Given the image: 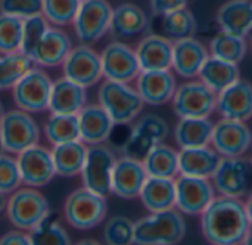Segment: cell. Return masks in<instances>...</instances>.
Segmentation results:
<instances>
[{"instance_id":"cell-1","label":"cell","mask_w":252,"mask_h":245,"mask_svg":"<svg viewBox=\"0 0 252 245\" xmlns=\"http://www.w3.org/2000/svg\"><path fill=\"white\" fill-rule=\"evenodd\" d=\"M204 238L214 245L244 244L251 223L245 204L238 198L216 197L201 214Z\"/></svg>"},{"instance_id":"cell-2","label":"cell","mask_w":252,"mask_h":245,"mask_svg":"<svg viewBox=\"0 0 252 245\" xmlns=\"http://www.w3.org/2000/svg\"><path fill=\"white\" fill-rule=\"evenodd\" d=\"M186 237V222L183 213L176 207L151 213L134 222V240L137 245H176Z\"/></svg>"},{"instance_id":"cell-3","label":"cell","mask_w":252,"mask_h":245,"mask_svg":"<svg viewBox=\"0 0 252 245\" xmlns=\"http://www.w3.org/2000/svg\"><path fill=\"white\" fill-rule=\"evenodd\" d=\"M108 214L106 197L86 186L72 191L63 204L66 223L77 231H90L99 226Z\"/></svg>"},{"instance_id":"cell-4","label":"cell","mask_w":252,"mask_h":245,"mask_svg":"<svg viewBox=\"0 0 252 245\" xmlns=\"http://www.w3.org/2000/svg\"><path fill=\"white\" fill-rule=\"evenodd\" d=\"M97 101L117 126H124L137 118L143 109V99L128 83L105 80L97 90Z\"/></svg>"},{"instance_id":"cell-5","label":"cell","mask_w":252,"mask_h":245,"mask_svg":"<svg viewBox=\"0 0 252 245\" xmlns=\"http://www.w3.org/2000/svg\"><path fill=\"white\" fill-rule=\"evenodd\" d=\"M6 216L12 226L31 232L50 216L49 201L37 188H18L7 198Z\"/></svg>"},{"instance_id":"cell-6","label":"cell","mask_w":252,"mask_h":245,"mask_svg":"<svg viewBox=\"0 0 252 245\" xmlns=\"http://www.w3.org/2000/svg\"><path fill=\"white\" fill-rule=\"evenodd\" d=\"M53 81L41 67H32L12 87V96L16 108L30 114L49 109V101Z\"/></svg>"},{"instance_id":"cell-7","label":"cell","mask_w":252,"mask_h":245,"mask_svg":"<svg viewBox=\"0 0 252 245\" xmlns=\"http://www.w3.org/2000/svg\"><path fill=\"white\" fill-rule=\"evenodd\" d=\"M0 136L4 151L18 155L24 149L38 143L40 127L30 112L16 108L1 115Z\"/></svg>"},{"instance_id":"cell-8","label":"cell","mask_w":252,"mask_h":245,"mask_svg":"<svg viewBox=\"0 0 252 245\" xmlns=\"http://www.w3.org/2000/svg\"><path fill=\"white\" fill-rule=\"evenodd\" d=\"M213 185L223 197L244 198L252 191V163L244 157H221Z\"/></svg>"},{"instance_id":"cell-9","label":"cell","mask_w":252,"mask_h":245,"mask_svg":"<svg viewBox=\"0 0 252 245\" xmlns=\"http://www.w3.org/2000/svg\"><path fill=\"white\" fill-rule=\"evenodd\" d=\"M171 102L179 118L210 117L217 109V93L204 81L190 78L177 87Z\"/></svg>"},{"instance_id":"cell-10","label":"cell","mask_w":252,"mask_h":245,"mask_svg":"<svg viewBox=\"0 0 252 245\" xmlns=\"http://www.w3.org/2000/svg\"><path fill=\"white\" fill-rule=\"evenodd\" d=\"M170 133L167 121L155 114H148L137 120L123 145V154L143 161L152 148L162 143Z\"/></svg>"},{"instance_id":"cell-11","label":"cell","mask_w":252,"mask_h":245,"mask_svg":"<svg viewBox=\"0 0 252 245\" xmlns=\"http://www.w3.org/2000/svg\"><path fill=\"white\" fill-rule=\"evenodd\" d=\"M112 10L108 0H81L72 22L77 38L86 44L99 41L109 31Z\"/></svg>"},{"instance_id":"cell-12","label":"cell","mask_w":252,"mask_h":245,"mask_svg":"<svg viewBox=\"0 0 252 245\" xmlns=\"http://www.w3.org/2000/svg\"><path fill=\"white\" fill-rule=\"evenodd\" d=\"M62 72L68 80L86 89L92 87L103 78L100 55L90 44L81 43L68 53L62 64Z\"/></svg>"},{"instance_id":"cell-13","label":"cell","mask_w":252,"mask_h":245,"mask_svg":"<svg viewBox=\"0 0 252 245\" xmlns=\"http://www.w3.org/2000/svg\"><path fill=\"white\" fill-rule=\"evenodd\" d=\"M216 198L210 179L179 175L176 179V209L186 216H201Z\"/></svg>"},{"instance_id":"cell-14","label":"cell","mask_w":252,"mask_h":245,"mask_svg":"<svg viewBox=\"0 0 252 245\" xmlns=\"http://www.w3.org/2000/svg\"><path fill=\"white\" fill-rule=\"evenodd\" d=\"M115 155L114 152L106 148L103 143L100 145H90L87 149V157L81 170V180L83 186L108 197L111 191V179L112 170L115 166Z\"/></svg>"},{"instance_id":"cell-15","label":"cell","mask_w":252,"mask_h":245,"mask_svg":"<svg viewBox=\"0 0 252 245\" xmlns=\"http://www.w3.org/2000/svg\"><path fill=\"white\" fill-rule=\"evenodd\" d=\"M100 59L105 80L130 84L131 81H136L142 71L136 49L123 41H112L106 44L100 53Z\"/></svg>"},{"instance_id":"cell-16","label":"cell","mask_w":252,"mask_h":245,"mask_svg":"<svg viewBox=\"0 0 252 245\" xmlns=\"http://www.w3.org/2000/svg\"><path fill=\"white\" fill-rule=\"evenodd\" d=\"M213 148L221 157H244L252 146V132L245 121L221 118L214 124Z\"/></svg>"},{"instance_id":"cell-17","label":"cell","mask_w":252,"mask_h":245,"mask_svg":"<svg viewBox=\"0 0 252 245\" xmlns=\"http://www.w3.org/2000/svg\"><path fill=\"white\" fill-rule=\"evenodd\" d=\"M22 183L31 188H43L49 185L56 176L50 149L41 145H32L16 157Z\"/></svg>"},{"instance_id":"cell-18","label":"cell","mask_w":252,"mask_h":245,"mask_svg":"<svg viewBox=\"0 0 252 245\" xmlns=\"http://www.w3.org/2000/svg\"><path fill=\"white\" fill-rule=\"evenodd\" d=\"M148 179L143 161L123 155L115 161L111 179V191L123 200L139 198Z\"/></svg>"},{"instance_id":"cell-19","label":"cell","mask_w":252,"mask_h":245,"mask_svg":"<svg viewBox=\"0 0 252 245\" xmlns=\"http://www.w3.org/2000/svg\"><path fill=\"white\" fill-rule=\"evenodd\" d=\"M136 90L146 105L159 106L173 101L177 81L171 70L140 71L136 78Z\"/></svg>"},{"instance_id":"cell-20","label":"cell","mask_w":252,"mask_h":245,"mask_svg":"<svg viewBox=\"0 0 252 245\" xmlns=\"http://www.w3.org/2000/svg\"><path fill=\"white\" fill-rule=\"evenodd\" d=\"M217 111L223 118L248 121L252 118V84L239 78L217 95Z\"/></svg>"},{"instance_id":"cell-21","label":"cell","mask_w":252,"mask_h":245,"mask_svg":"<svg viewBox=\"0 0 252 245\" xmlns=\"http://www.w3.org/2000/svg\"><path fill=\"white\" fill-rule=\"evenodd\" d=\"M77 115L80 124V140L86 145L105 143L117 126L100 104L86 105Z\"/></svg>"},{"instance_id":"cell-22","label":"cell","mask_w":252,"mask_h":245,"mask_svg":"<svg viewBox=\"0 0 252 245\" xmlns=\"http://www.w3.org/2000/svg\"><path fill=\"white\" fill-rule=\"evenodd\" d=\"M72 47L74 46L69 35L59 27L53 25L47 28L40 43L34 49L31 58L34 59L35 65L41 68L62 67Z\"/></svg>"},{"instance_id":"cell-23","label":"cell","mask_w":252,"mask_h":245,"mask_svg":"<svg viewBox=\"0 0 252 245\" xmlns=\"http://www.w3.org/2000/svg\"><path fill=\"white\" fill-rule=\"evenodd\" d=\"M210 52L195 37L173 41V70L183 78H195L199 75Z\"/></svg>"},{"instance_id":"cell-24","label":"cell","mask_w":252,"mask_h":245,"mask_svg":"<svg viewBox=\"0 0 252 245\" xmlns=\"http://www.w3.org/2000/svg\"><path fill=\"white\" fill-rule=\"evenodd\" d=\"M136 55L142 71L171 70L173 40H170L165 35L148 34L136 46Z\"/></svg>"},{"instance_id":"cell-25","label":"cell","mask_w":252,"mask_h":245,"mask_svg":"<svg viewBox=\"0 0 252 245\" xmlns=\"http://www.w3.org/2000/svg\"><path fill=\"white\" fill-rule=\"evenodd\" d=\"M221 155L208 145L195 148H182L179 151V170L180 175L211 179L216 173Z\"/></svg>"},{"instance_id":"cell-26","label":"cell","mask_w":252,"mask_h":245,"mask_svg":"<svg viewBox=\"0 0 252 245\" xmlns=\"http://www.w3.org/2000/svg\"><path fill=\"white\" fill-rule=\"evenodd\" d=\"M87 105L86 87L62 77L53 81L49 111L52 114H78Z\"/></svg>"},{"instance_id":"cell-27","label":"cell","mask_w":252,"mask_h":245,"mask_svg":"<svg viewBox=\"0 0 252 245\" xmlns=\"http://www.w3.org/2000/svg\"><path fill=\"white\" fill-rule=\"evenodd\" d=\"M149 19L142 7L133 3H123L112 10L109 33L115 38L136 37L148 30Z\"/></svg>"},{"instance_id":"cell-28","label":"cell","mask_w":252,"mask_h":245,"mask_svg":"<svg viewBox=\"0 0 252 245\" xmlns=\"http://www.w3.org/2000/svg\"><path fill=\"white\" fill-rule=\"evenodd\" d=\"M149 213L164 211L176 207V179L148 176L139 195Z\"/></svg>"},{"instance_id":"cell-29","label":"cell","mask_w":252,"mask_h":245,"mask_svg":"<svg viewBox=\"0 0 252 245\" xmlns=\"http://www.w3.org/2000/svg\"><path fill=\"white\" fill-rule=\"evenodd\" d=\"M89 146L83 140H71L52 145V158L56 175L61 177H75L81 175Z\"/></svg>"},{"instance_id":"cell-30","label":"cell","mask_w":252,"mask_h":245,"mask_svg":"<svg viewBox=\"0 0 252 245\" xmlns=\"http://www.w3.org/2000/svg\"><path fill=\"white\" fill-rule=\"evenodd\" d=\"M217 22L221 30L247 37L252 33V1L227 0L217 12Z\"/></svg>"},{"instance_id":"cell-31","label":"cell","mask_w":252,"mask_h":245,"mask_svg":"<svg viewBox=\"0 0 252 245\" xmlns=\"http://www.w3.org/2000/svg\"><path fill=\"white\" fill-rule=\"evenodd\" d=\"M214 123L210 117H185L179 118L174 129V140L182 148L205 146L211 143Z\"/></svg>"},{"instance_id":"cell-32","label":"cell","mask_w":252,"mask_h":245,"mask_svg":"<svg viewBox=\"0 0 252 245\" xmlns=\"http://www.w3.org/2000/svg\"><path fill=\"white\" fill-rule=\"evenodd\" d=\"M198 77L201 81H204L211 90H214L219 95L230 84L238 81L241 78V72L238 64L227 62L210 55Z\"/></svg>"},{"instance_id":"cell-33","label":"cell","mask_w":252,"mask_h":245,"mask_svg":"<svg viewBox=\"0 0 252 245\" xmlns=\"http://www.w3.org/2000/svg\"><path fill=\"white\" fill-rule=\"evenodd\" d=\"M143 166L148 172V176L174 179L180 175L179 151H176L170 145H165L164 142L158 143L143 158Z\"/></svg>"},{"instance_id":"cell-34","label":"cell","mask_w":252,"mask_h":245,"mask_svg":"<svg viewBox=\"0 0 252 245\" xmlns=\"http://www.w3.org/2000/svg\"><path fill=\"white\" fill-rule=\"evenodd\" d=\"M44 135L50 145L80 139V124L77 114H52L44 123Z\"/></svg>"},{"instance_id":"cell-35","label":"cell","mask_w":252,"mask_h":245,"mask_svg":"<svg viewBox=\"0 0 252 245\" xmlns=\"http://www.w3.org/2000/svg\"><path fill=\"white\" fill-rule=\"evenodd\" d=\"M247 50L248 49L245 37L232 34L224 30L217 33L210 43V55L233 64L242 62L247 55Z\"/></svg>"},{"instance_id":"cell-36","label":"cell","mask_w":252,"mask_h":245,"mask_svg":"<svg viewBox=\"0 0 252 245\" xmlns=\"http://www.w3.org/2000/svg\"><path fill=\"white\" fill-rule=\"evenodd\" d=\"M32 67L34 59L22 52L0 53V90L12 89Z\"/></svg>"},{"instance_id":"cell-37","label":"cell","mask_w":252,"mask_h":245,"mask_svg":"<svg viewBox=\"0 0 252 245\" xmlns=\"http://www.w3.org/2000/svg\"><path fill=\"white\" fill-rule=\"evenodd\" d=\"M162 28L165 37L176 41L188 37H195L198 30V21L188 7H182L162 15Z\"/></svg>"},{"instance_id":"cell-38","label":"cell","mask_w":252,"mask_h":245,"mask_svg":"<svg viewBox=\"0 0 252 245\" xmlns=\"http://www.w3.org/2000/svg\"><path fill=\"white\" fill-rule=\"evenodd\" d=\"M32 245H69L71 238L59 220L52 216L46 217L35 229L30 232Z\"/></svg>"},{"instance_id":"cell-39","label":"cell","mask_w":252,"mask_h":245,"mask_svg":"<svg viewBox=\"0 0 252 245\" xmlns=\"http://www.w3.org/2000/svg\"><path fill=\"white\" fill-rule=\"evenodd\" d=\"M81 0H43L41 13L55 27H65L74 22Z\"/></svg>"},{"instance_id":"cell-40","label":"cell","mask_w":252,"mask_h":245,"mask_svg":"<svg viewBox=\"0 0 252 245\" xmlns=\"http://www.w3.org/2000/svg\"><path fill=\"white\" fill-rule=\"evenodd\" d=\"M24 19L0 12V53L21 52Z\"/></svg>"},{"instance_id":"cell-41","label":"cell","mask_w":252,"mask_h":245,"mask_svg":"<svg viewBox=\"0 0 252 245\" xmlns=\"http://www.w3.org/2000/svg\"><path fill=\"white\" fill-rule=\"evenodd\" d=\"M103 240L108 245H130L134 240V222L124 216H114L103 226Z\"/></svg>"},{"instance_id":"cell-42","label":"cell","mask_w":252,"mask_h":245,"mask_svg":"<svg viewBox=\"0 0 252 245\" xmlns=\"http://www.w3.org/2000/svg\"><path fill=\"white\" fill-rule=\"evenodd\" d=\"M50 27L49 21L44 18L43 13L30 16L24 19L22 27V43H21V52L31 56L37 44L40 43L41 37Z\"/></svg>"},{"instance_id":"cell-43","label":"cell","mask_w":252,"mask_h":245,"mask_svg":"<svg viewBox=\"0 0 252 245\" xmlns=\"http://www.w3.org/2000/svg\"><path fill=\"white\" fill-rule=\"evenodd\" d=\"M22 185V176L16 158L0 154V191L12 194Z\"/></svg>"},{"instance_id":"cell-44","label":"cell","mask_w":252,"mask_h":245,"mask_svg":"<svg viewBox=\"0 0 252 245\" xmlns=\"http://www.w3.org/2000/svg\"><path fill=\"white\" fill-rule=\"evenodd\" d=\"M43 0H0V12L18 18H30L41 13Z\"/></svg>"},{"instance_id":"cell-45","label":"cell","mask_w":252,"mask_h":245,"mask_svg":"<svg viewBox=\"0 0 252 245\" xmlns=\"http://www.w3.org/2000/svg\"><path fill=\"white\" fill-rule=\"evenodd\" d=\"M189 0H149L151 9L155 15H165L173 10L182 9L188 6Z\"/></svg>"},{"instance_id":"cell-46","label":"cell","mask_w":252,"mask_h":245,"mask_svg":"<svg viewBox=\"0 0 252 245\" xmlns=\"http://www.w3.org/2000/svg\"><path fill=\"white\" fill-rule=\"evenodd\" d=\"M0 245H32L30 232L15 228L0 237Z\"/></svg>"},{"instance_id":"cell-47","label":"cell","mask_w":252,"mask_h":245,"mask_svg":"<svg viewBox=\"0 0 252 245\" xmlns=\"http://www.w3.org/2000/svg\"><path fill=\"white\" fill-rule=\"evenodd\" d=\"M244 204H245V210H247V214H248V219H250V223L252 226V191L248 194V198Z\"/></svg>"},{"instance_id":"cell-48","label":"cell","mask_w":252,"mask_h":245,"mask_svg":"<svg viewBox=\"0 0 252 245\" xmlns=\"http://www.w3.org/2000/svg\"><path fill=\"white\" fill-rule=\"evenodd\" d=\"M7 194L1 192L0 191V217L6 213V207H7V198H6Z\"/></svg>"},{"instance_id":"cell-49","label":"cell","mask_w":252,"mask_h":245,"mask_svg":"<svg viewBox=\"0 0 252 245\" xmlns=\"http://www.w3.org/2000/svg\"><path fill=\"white\" fill-rule=\"evenodd\" d=\"M244 244H245V245H252V226H251V229H250V232L247 234L245 240H244Z\"/></svg>"},{"instance_id":"cell-50","label":"cell","mask_w":252,"mask_h":245,"mask_svg":"<svg viewBox=\"0 0 252 245\" xmlns=\"http://www.w3.org/2000/svg\"><path fill=\"white\" fill-rule=\"evenodd\" d=\"M78 244H80V245H84V244H94V245H97V244H99V243H97V241H93V240H89V241H80Z\"/></svg>"},{"instance_id":"cell-51","label":"cell","mask_w":252,"mask_h":245,"mask_svg":"<svg viewBox=\"0 0 252 245\" xmlns=\"http://www.w3.org/2000/svg\"><path fill=\"white\" fill-rule=\"evenodd\" d=\"M4 148H3V142H1V136H0V154H3Z\"/></svg>"},{"instance_id":"cell-52","label":"cell","mask_w":252,"mask_h":245,"mask_svg":"<svg viewBox=\"0 0 252 245\" xmlns=\"http://www.w3.org/2000/svg\"><path fill=\"white\" fill-rule=\"evenodd\" d=\"M3 114H4V111H3V104H1V101H0V118H1Z\"/></svg>"},{"instance_id":"cell-53","label":"cell","mask_w":252,"mask_h":245,"mask_svg":"<svg viewBox=\"0 0 252 245\" xmlns=\"http://www.w3.org/2000/svg\"><path fill=\"white\" fill-rule=\"evenodd\" d=\"M251 163H252V157H251Z\"/></svg>"},{"instance_id":"cell-54","label":"cell","mask_w":252,"mask_h":245,"mask_svg":"<svg viewBox=\"0 0 252 245\" xmlns=\"http://www.w3.org/2000/svg\"><path fill=\"white\" fill-rule=\"evenodd\" d=\"M251 46H252V43H251Z\"/></svg>"}]
</instances>
